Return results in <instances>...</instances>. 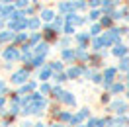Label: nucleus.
<instances>
[{
    "label": "nucleus",
    "instance_id": "f257e3e1",
    "mask_svg": "<svg viewBox=\"0 0 129 127\" xmlns=\"http://www.w3.org/2000/svg\"><path fill=\"white\" fill-rule=\"evenodd\" d=\"M110 110L115 111V113H119V115H123V113L127 111V104L121 102V100H117V102H113L112 106H110Z\"/></svg>",
    "mask_w": 129,
    "mask_h": 127
},
{
    "label": "nucleus",
    "instance_id": "f03ea898",
    "mask_svg": "<svg viewBox=\"0 0 129 127\" xmlns=\"http://www.w3.org/2000/svg\"><path fill=\"white\" fill-rule=\"evenodd\" d=\"M33 127H45V125H43V123H35Z\"/></svg>",
    "mask_w": 129,
    "mask_h": 127
}]
</instances>
